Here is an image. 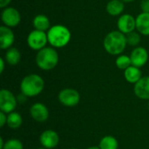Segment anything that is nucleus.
<instances>
[{
	"label": "nucleus",
	"instance_id": "f257e3e1",
	"mask_svg": "<svg viewBox=\"0 0 149 149\" xmlns=\"http://www.w3.org/2000/svg\"><path fill=\"white\" fill-rule=\"evenodd\" d=\"M127 45L126 35L120 31H113L107 34L103 41L106 52L111 55L121 54Z\"/></svg>",
	"mask_w": 149,
	"mask_h": 149
},
{
	"label": "nucleus",
	"instance_id": "f03ea898",
	"mask_svg": "<svg viewBox=\"0 0 149 149\" xmlns=\"http://www.w3.org/2000/svg\"><path fill=\"white\" fill-rule=\"evenodd\" d=\"M48 43L53 48L66 46L72 38L70 30L63 24H56L47 31Z\"/></svg>",
	"mask_w": 149,
	"mask_h": 149
},
{
	"label": "nucleus",
	"instance_id": "7ed1b4c3",
	"mask_svg": "<svg viewBox=\"0 0 149 149\" xmlns=\"http://www.w3.org/2000/svg\"><path fill=\"white\" fill-rule=\"evenodd\" d=\"M45 82L42 77L38 74H29L25 76L20 84L21 93L27 97H35L42 93Z\"/></svg>",
	"mask_w": 149,
	"mask_h": 149
},
{
	"label": "nucleus",
	"instance_id": "20e7f679",
	"mask_svg": "<svg viewBox=\"0 0 149 149\" xmlns=\"http://www.w3.org/2000/svg\"><path fill=\"white\" fill-rule=\"evenodd\" d=\"M58 63V54L53 47H45L38 51L36 55L37 65L44 70L50 71L57 66Z\"/></svg>",
	"mask_w": 149,
	"mask_h": 149
},
{
	"label": "nucleus",
	"instance_id": "39448f33",
	"mask_svg": "<svg viewBox=\"0 0 149 149\" xmlns=\"http://www.w3.org/2000/svg\"><path fill=\"white\" fill-rule=\"evenodd\" d=\"M48 43L47 32L38 30H33L30 32L27 37V44L31 50L40 51L43 48L46 47V44Z\"/></svg>",
	"mask_w": 149,
	"mask_h": 149
},
{
	"label": "nucleus",
	"instance_id": "423d86ee",
	"mask_svg": "<svg viewBox=\"0 0 149 149\" xmlns=\"http://www.w3.org/2000/svg\"><path fill=\"white\" fill-rule=\"evenodd\" d=\"M58 101L65 107H72L77 106L80 100L79 92L72 88H65L58 93Z\"/></svg>",
	"mask_w": 149,
	"mask_h": 149
},
{
	"label": "nucleus",
	"instance_id": "0eeeda50",
	"mask_svg": "<svg viewBox=\"0 0 149 149\" xmlns=\"http://www.w3.org/2000/svg\"><path fill=\"white\" fill-rule=\"evenodd\" d=\"M17 98L14 94L7 90L2 89L0 91V110L4 113H10L14 112L17 106Z\"/></svg>",
	"mask_w": 149,
	"mask_h": 149
},
{
	"label": "nucleus",
	"instance_id": "6e6552de",
	"mask_svg": "<svg viewBox=\"0 0 149 149\" xmlns=\"http://www.w3.org/2000/svg\"><path fill=\"white\" fill-rule=\"evenodd\" d=\"M1 19L3 25L12 28L19 24L21 22V15L17 9L13 7H6L2 11Z\"/></svg>",
	"mask_w": 149,
	"mask_h": 149
},
{
	"label": "nucleus",
	"instance_id": "1a4fd4ad",
	"mask_svg": "<svg viewBox=\"0 0 149 149\" xmlns=\"http://www.w3.org/2000/svg\"><path fill=\"white\" fill-rule=\"evenodd\" d=\"M118 30L125 35L134 31L136 29V17L131 14H122L117 21Z\"/></svg>",
	"mask_w": 149,
	"mask_h": 149
},
{
	"label": "nucleus",
	"instance_id": "9d476101",
	"mask_svg": "<svg viewBox=\"0 0 149 149\" xmlns=\"http://www.w3.org/2000/svg\"><path fill=\"white\" fill-rule=\"evenodd\" d=\"M130 58L132 65L141 68L147 64L148 60V52L146 48L142 46H137L132 51Z\"/></svg>",
	"mask_w": 149,
	"mask_h": 149
},
{
	"label": "nucleus",
	"instance_id": "9b49d317",
	"mask_svg": "<svg viewBox=\"0 0 149 149\" xmlns=\"http://www.w3.org/2000/svg\"><path fill=\"white\" fill-rule=\"evenodd\" d=\"M39 141L43 148L46 149H52L58 146L59 142V137L55 131L49 129L44 131L40 134Z\"/></svg>",
	"mask_w": 149,
	"mask_h": 149
},
{
	"label": "nucleus",
	"instance_id": "f8f14e48",
	"mask_svg": "<svg viewBox=\"0 0 149 149\" xmlns=\"http://www.w3.org/2000/svg\"><path fill=\"white\" fill-rule=\"evenodd\" d=\"M31 118L37 122H45L49 118V110L42 103H35L30 108Z\"/></svg>",
	"mask_w": 149,
	"mask_h": 149
},
{
	"label": "nucleus",
	"instance_id": "ddd939ff",
	"mask_svg": "<svg viewBox=\"0 0 149 149\" xmlns=\"http://www.w3.org/2000/svg\"><path fill=\"white\" fill-rule=\"evenodd\" d=\"M15 35L10 27L2 25L0 27V47L2 50H8L12 47Z\"/></svg>",
	"mask_w": 149,
	"mask_h": 149
},
{
	"label": "nucleus",
	"instance_id": "4468645a",
	"mask_svg": "<svg viewBox=\"0 0 149 149\" xmlns=\"http://www.w3.org/2000/svg\"><path fill=\"white\" fill-rule=\"evenodd\" d=\"M134 91L141 100H149V76L142 77L134 85Z\"/></svg>",
	"mask_w": 149,
	"mask_h": 149
},
{
	"label": "nucleus",
	"instance_id": "2eb2a0df",
	"mask_svg": "<svg viewBox=\"0 0 149 149\" xmlns=\"http://www.w3.org/2000/svg\"><path fill=\"white\" fill-rule=\"evenodd\" d=\"M136 30L143 36H149V13L141 12L136 17Z\"/></svg>",
	"mask_w": 149,
	"mask_h": 149
},
{
	"label": "nucleus",
	"instance_id": "dca6fc26",
	"mask_svg": "<svg viewBox=\"0 0 149 149\" xmlns=\"http://www.w3.org/2000/svg\"><path fill=\"white\" fill-rule=\"evenodd\" d=\"M106 8L109 15L116 17V16H121L122 12L124 11L125 5H124V2L121 0H110L107 3Z\"/></svg>",
	"mask_w": 149,
	"mask_h": 149
},
{
	"label": "nucleus",
	"instance_id": "f3484780",
	"mask_svg": "<svg viewBox=\"0 0 149 149\" xmlns=\"http://www.w3.org/2000/svg\"><path fill=\"white\" fill-rule=\"evenodd\" d=\"M124 77L125 79L131 84H136L141 78V72L139 67L131 65L127 69L124 71Z\"/></svg>",
	"mask_w": 149,
	"mask_h": 149
},
{
	"label": "nucleus",
	"instance_id": "a211bd4d",
	"mask_svg": "<svg viewBox=\"0 0 149 149\" xmlns=\"http://www.w3.org/2000/svg\"><path fill=\"white\" fill-rule=\"evenodd\" d=\"M32 24L35 30L43 31H46L52 27L49 18L43 14L37 15L32 20Z\"/></svg>",
	"mask_w": 149,
	"mask_h": 149
},
{
	"label": "nucleus",
	"instance_id": "6ab92c4d",
	"mask_svg": "<svg viewBox=\"0 0 149 149\" xmlns=\"http://www.w3.org/2000/svg\"><path fill=\"white\" fill-rule=\"evenodd\" d=\"M20 59H21V53L15 47H10L5 52L4 60L10 65H17L20 61Z\"/></svg>",
	"mask_w": 149,
	"mask_h": 149
},
{
	"label": "nucleus",
	"instance_id": "aec40b11",
	"mask_svg": "<svg viewBox=\"0 0 149 149\" xmlns=\"http://www.w3.org/2000/svg\"><path fill=\"white\" fill-rule=\"evenodd\" d=\"M23 119L17 112H12L7 115V126L11 129H17L21 127Z\"/></svg>",
	"mask_w": 149,
	"mask_h": 149
},
{
	"label": "nucleus",
	"instance_id": "412c9836",
	"mask_svg": "<svg viewBox=\"0 0 149 149\" xmlns=\"http://www.w3.org/2000/svg\"><path fill=\"white\" fill-rule=\"evenodd\" d=\"M99 148L100 149H118L119 142L113 136L107 135L100 140Z\"/></svg>",
	"mask_w": 149,
	"mask_h": 149
},
{
	"label": "nucleus",
	"instance_id": "4be33fe9",
	"mask_svg": "<svg viewBox=\"0 0 149 149\" xmlns=\"http://www.w3.org/2000/svg\"><path fill=\"white\" fill-rule=\"evenodd\" d=\"M115 65L119 69L125 71L126 69H127L129 66L132 65L130 56H127V55H120V56H118L116 60H115Z\"/></svg>",
	"mask_w": 149,
	"mask_h": 149
},
{
	"label": "nucleus",
	"instance_id": "5701e85b",
	"mask_svg": "<svg viewBox=\"0 0 149 149\" xmlns=\"http://www.w3.org/2000/svg\"><path fill=\"white\" fill-rule=\"evenodd\" d=\"M127 45L131 46H137L141 42V34L138 31H132L126 35Z\"/></svg>",
	"mask_w": 149,
	"mask_h": 149
},
{
	"label": "nucleus",
	"instance_id": "b1692460",
	"mask_svg": "<svg viewBox=\"0 0 149 149\" xmlns=\"http://www.w3.org/2000/svg\"><path fill=\"white\" fill-rule=\"evenodd\" d=\"M3 149H24V147L19 140L10 139L5 142Z\"/></svg>",
	"mask_w": 149,
	"mask_h": 149
},
{
	"label": "nucleus",
	"instance_id": "393cba45",
	"mask_svg": "<svg viewBox=\"0 0 149 149\" xmlns=\"http://www.w3.org/2000/svg\"><path fill=\"white\" fill-rule=\"evenodd\" d=\"M141 8L142 12L149 13V0H142L141 3Z\"/></svg>",
	"mask_w": 149,
	"mask_h": 149
},
{
	"label": "nucleus",
	"instance_id": "a878e982",
	"mask_svg": "<svg viewBox=\"0 0 149 149\" xmlns=\"http://www.w3.org/2000/svg\"><path fill=\"white\" fill-rule=\"evenodd\" d=\"M5 124H7V115L6 113L0 112V127H3Z\"/></svg>",
	"mask_w": 149,
	"mask_h": 149
},
{
	"label": "nucleus",
	"instance_id": "bb28decb",
	"mask_svg": "<svg viewBox=\"0 0 149 149\" xmlns=\"http://www.w3.org/2000/svg\"><path fill=\"white\" fill-rule=\"evenodd\" d=\"M26 98H27V96H25L24 93H21V94L17 96V102H19V103H24L25 100H26Z\"/></svg>",
	"mask_w": 149,
	"mask_h": 149
},
{
	"label": "nucleus",
	"instance_id": "cd10ccee",
	"mask_svg": "<svg viewBox=\"0 0 149 149\" xmlns=\"http://www.w3.org/2000/svg\"><path fill=\"white\" fill-rule=\"evenodd\" d=\"M11 2V0H0V7L2 9H4L6 7H8L9 3Z\"/></svg>",
	"mask_w": 149,
	"mask_h": 149
},
{
	"label": "nucleus",
	"instance_id": "c85d7f7f",
	"mask_svg": "<svg viewBox=\"0 0 149 149\" xmlns=\"http://www.w3.org/2000/svg\"><path fill=\"white\" fill-rule=\"evenodd\" d=\"M4 63H5L4 58H0V73H3V72L4 70Z\"/></svg>",
	"mask_w": 149,
	"mask_h": 149
},
{
	"label": "nucleus",
	"instance_id": "c756f323",
	"mask_svg": "<svg viewBox=\"0 0 149 149\" xmlns=\"http://www.w3.org/2000/svg\"><path fill=\"white\" fill-rule=\"evenodd\" d=\"M4 145H5V142L3 141V139L1 137V138H0V149H3Z\"/></svg>",
	"mask_w": 149,
	"mask_h": 149
},
{
	"label": "nucleus",
	"instance_id": "7c9ffc66",
	"mask_svg": "<svg viewBox=\"0 0 149 149\" xmlns=\"http://www.w3.org/2000/svg\"><path fill=\"white\" fill-rule=\"evenodd\" d=\"M121 1H123L124 3H131V2H134L135 0H121Z\"/></svg>",
	"mask_w": 149,
	"mask_h": 149
},
{
	"label": "nucleus",
	"instance_id": "2f4dec72",
	"mask_svg": "<svg viewBox=\"0 0 149 149\" xmlns=\"http://www.w3.org/2000/svg\"><path fill=\"white\" fill-rule=\"evenodd\" d=\"M87 149H100L99 147H90V148H88Z\"/></svg>",
	"mask_w": 149,
	"mask_h": 149
},
{
	"label": "nucleus",
	"instance_id": "473e14b6",
	"mask_svg": "<svg viewBox=\"0 0 149 149\" xmlns=\"http://www.w3.org/2000/svg\"><path fill=\"white\" fill-rule=\"evenodd\" d=\"M37 149H46V148H37Z\"/></svg>",
	"mask_w": 149,
	"mask_h": 149
},
{
	"label": "nucleus",
	"instance_id": "72a5a7b5",
	"mask_svg": "<svg viewBox=\"0 0 149 149\" xmlns=\"http://www.w3.org/2000/svg\"><path fill=\"white\" fill-rule=\"evenodd\" d=\"M148 109H149V102H148Z\"/></svg>",
	"mask_w": 149,
	"mask_h": 149
},
{
	"label": "nucleus",
	"instance_id": "f704fd0d",
	"mask_svg": "<svg viewBox=\"0 0 149 149\" xmlns=\"http://www.w3.org/2000/svg\"><path fill=\"white\" fill-rule=\"evenodd\" d=\"M71 149H77V148H71Z\"/></svg>",
	"mask_w": 149,
	"mask_h": 149
}]
</instances>
